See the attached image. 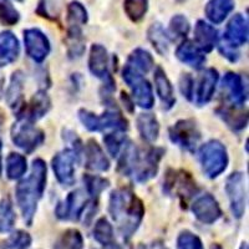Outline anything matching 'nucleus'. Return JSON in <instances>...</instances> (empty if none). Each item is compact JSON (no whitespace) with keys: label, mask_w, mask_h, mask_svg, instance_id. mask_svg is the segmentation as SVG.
<instances>
[{"label":"nucleus","mask_w":249,"mask_h":249,"mask_svg":"<svg viewBox=\"0 0 249 249\" xmlns=\"http://www.w3.org/2000/svg\"><path fill=\"white\" fill-rule=\"evenodd\" d=\"M108 213L117 224L122 237L128 239L135 234L143 219L144 206L131 188L120 187L111 192Z\"/></svg>","instance_id":"1"},{"label":"nucleus","mask_w":249,"mask_h":249,"mask_svg":"<svg viewBox=\"0 0 249 249\" xmlns=\"http://www.w3.org/2000/svg\"><path fill=\"white\" fill-rule=\"evenodd\" d=\"M48 179L46 163L41 159H36L31 164V172L28 177L17 184L15 197L20 212L28 226H31L39 201L43 198Z\"/></svg>","instance_id":"2"},{"label":"nucleus","mask_w":249,"mask_h":249,"mask_svg":"<svg viewBox=\"0 0 249 249\" xmlns=\"http://www.w3.org/2000/svg\"><path fill=\"white\" fill-rule=\"evenodd\" d=\"M79 120L84 124L86 130L91 132H99V131L112 128L119 132H124L128 128V121L124 117L121 111L117 106H108L102 115H96L91 111L81 108L79 111Z\"/></svg>","instance_id":"3"},{"label":"nucleus","mask_w":249,"mask_h":249,"mask_svg":"<svg viewBox=\"0 0 249 249\" xmlns=\"http://www.w3.org/2000/svg\"><path fill=\"white\" fill-rule=\"evenodd\" d=\"M228 161V153L224 144L217 140L208 141L199 150L202 171L211 179L217 178L218 176H221L226 171Z\"/></svg>","instance_id":"4"},{"label":"nucleus","mask_w":249,"mask_h":249,"mask_svg":"<svg viewBox=\"0 0 249 249\" xmlns=\"http://www.w3.org/2000/svg\"><path fill=\"white\" fill-rule=\"evenodd\" d=\"M122 79L132 91L133 102H136V105L146 110L153 107L155 96H153L152 86L142 76L141 72L131 68L130 65H126L122 70Z\"/></svg>","instance_id":"5"},{"label":"nucleus","mask_w":249,"mask_h":249,"mask_svg":"<svg viewBox=\"0 0 249 249\" xmlns=\"http://www.w3.org/2000/svg\"><path fill=\"white\" fill-rule=\"evenodd\" d=\"M12 140L17 147L26 153L34 152L45 141V133L43 130L35 127L33 122L18 119L12 127Z\"/></svg>","instance_id":"6"},{"label":"nucleus","mask_w":249,"mask_h":249,"mask_svg":"<svg viewBox=\"0 0 249 249\" xmlns=\"http://www.w3.org/2000/svg\"><path fill=\"white\" fill-rule=\"evenodd\" d=\"M168 136L173 143L188 152H195L202 137L197 122L191 119L176 122L168 130Z\"/></svg>","instance_id":"7"},{"label":"nucleus","mask_w":249,"mask_h":249,"mask_svg":"<svg viewBox=\"0 0 249 249\" xmlns=\"http://www.w3.org/2000/svg\"><path fill=\"white\" fill-rule=\"evenodd\" d=\"M79 162L80 153L71 148L62 150L53 157L51 167L55 177L62 187H71L75 183V171Z\"/></svg>","instance_id":"8"},{"label":"nucleus","mask_w":249,"mask_h":249,"mask_svg":"<svg viewBox=\"0 0 249 249\" xmlns=\"http://www.w3.org/2000/svg\"><path fill=\"white\" fill-rule=\"evenodd\" d=\"M164 155V150L161 147H151L144 152L139 151L132 176L139 183H144L153 178L159 172L160 162Z\"/></svg>","instance_id":"9"},{"label":"nucleus","mask_w":249,"mask_h":249,"mask_svg":"<svg viewBox=\"0 0 249 249\" xmlns=\"http://www.w3.org/2000/svg\"><path fill=\"white\" fill-rule=\"evenodd\" d=\"M90 197L82 190H75L55 208V214L61 221H79L88 208Z\"/></svg>","instance_id":"10"},{"label":"nucleus","mask_w":249,"mask_h":249,"mask_svg":"<svg viewBox=\"0 0 249 249\" xmlns=\"http://www.w3.org/2000/svg\"><path fill=\"white\" fill-rule=\"evenodd\" d=\"M226 192L231 204V211L235 218L243 217L247 206L246 177L242 172L228 176L226 181Z\"/></svg>","instance_id":"11"},{"label":"nucleus","mask_w":249,"mask_h":249,"mask_svg":"<svg viewBox=\"0 0 249 249\" xmlns=\"http://www.w3.org/2000/svg\"><path fill=\"white\" fill-rule=\"evenodd\" d=\"M163 190L166 191V193L176 192V195L178 196L182 201L186 202L197 193L198 188H197L196 181L188 172L170 170L166 175Z\"/></svg>","instance_id":"12"},{"label":"nucleus","mask_w":249,"mask_h":249,"mask_svg":"<svg viewBox=\"0 0 249 249\" xmlns=\"http://www.w3.org/2000/svg\"><path fill=\"white\" fill-rule=\"evenodd\" d=\"M24 43H25L26 54L35 62H43L50 54L51 46L48 36L43 31L36 28L24 30Z\"/></svg>","instance_id":"13"},{"label":"nucleus","mask_w":249,"mask_h":249,"mask_svg":"<svg viewBox=\"0 0 249 249\" xmlns=\"http://www.w3.org/2000/svg\"><path fill=\"white\" fill-rule=\"evenodd\" d=\"M50 107L51 101L48 93L45 91H37L28 104H23V106L18 110V119L26 120L34 124L37 120L43 119Z\"/></svg>","instance_id":"14"},{"label":"nucleus","mask_w":249,"mask_h":249,"mask_svg":"<svg viewBox=\"0 0 249 249\" xmlns=\"http://www.w3.org/2000/svg\"><path fill=\"white\" fill-rule=\"evenodd\" d=\"M248 43V20L242 14L233 15L227 24L223 41L221 44L237 49Z\"/></svg>","instance_id":"15"},{"label":"nucleus","mask_w":249,"mask_h":249,"mask_svg":"<svg viewBox=\"0 0 249 249\" xmlns=\"http://www.w3.org/2000/svg\"><path fill=\"white\" fill-rule=\"evenodd\" d=\"M195 217L203 224H213L222 217V210L217 199L210 193L201 196L191 207Z\"/></svg>","instance_id":"16"},{"label":"nucleus","mask_w":249,"mask_h":249,"mask_svg":"<svg viewBox=\"0 0 249 249\" xmlns=\"http://www.w3.org/2000/svg\"><path fill=\"white\" fill-rule=\"evenodd\" d=\"M84 152L86 168L96 172H106L110 170V161L107 156L95 140H89L88 143L84 146Z\"/></svg>","instance_id":"17"},{"label":"nucleus","mask_w":249,"mask_h":249,"mask_svg":"<svg viewBox=\"0 0 249 249\" xmlns=\"http://www.w3.org/2000/svg\"><path fill=\"white\" fill-rule=\"evenodd\" d=\"M218 79H219V75H218V71L215 69L210 68L204 71L203 75L199 79L197 92H196V104L197 105L206 106L212 100Z\"/></svg>","instance_id":"18"},{"label":"nucleus","mask_w":249,"mask_h":249,"mask_svg":"<svg viewBox=\"0 0 249 249\" xmlns=\"http://www.w3.org/2000/svg\"><path fill=\"white\" fill-rule=\"evenodd\" d=\"M218 43V31L214 26L198 20L195 26V44L202 53H211Z\"/></svg>","instance_id":"19"},{"label":"nucleus","mask_w":249,"mask_h":249,"mask_svg":"<svg viewBox=\"0 0 249 249\" xmlns=\"http://www.w3.org/2000/svg\"><path fill=\"white\" fill-rule=\"evenodd\" d=\"M108 65H110V59H108L105 46L93 44L90 49V55H89V69L91 74L100 79H105L110 75Z\"/></svg>","instance_id":"20"},{"label":"nucleus","mask_w":249,"mask_h":249,"mask_svg":"<svg viewBox=\"0 0 249 249\" xmlns=\"http://www.w3.org/2000/svg\"><path fill=\"white\" fill-rule=\"evenodd\" d=\"M153 80H155V88L156 92L159 95L160 100H161L163 108L170 110L175 106L176 97H175V90L168 80L167 75L163 71L162 68H157L155 70V75H153Z\"/></svg>","instance_id":"21"},{"label":"nucleus","mask_w":249,"mask_h":249,"mask_svg":"<svg viewBox=\"0 0 249 249\" xmlns=\"http://www.w3.org/2000/svg\"><path fill=\"white\" fill-rule=\"evenodd\" d=\"M176 56L181 62L186 64V65L191 66L192 69L199 70L203 68L204 62H206V56L204 53H202L195 43L186 40L176 50Z\"/></svg>","instance_id":"22"},{"label":"nucleus","mask_w":249,"mask_h":249,"mask_svg":"<svg viewBox=\"0 0 249 249\" xmlns=\"http://www.w3.org/2000/svg\"><path fill=\"white\" fill-rule=\"evenodd\" d=\"M222 88L227 91L228 97L234 106H242L247 100V89L243 80L238 74L227 72L222 80Z\"/></svg>","instance_id":"23"},{"label":"nucleus","mask_w":249,"mask_h":249,"mask_svg":"<svg viewBox=\"0 0 249 249\" xmlns=\"http://www.w3.org/2000/svg\"><path fill=\"white\" fill-rule=\"evenodd\" d=\"M20 45L17 36L10 31L0 33V66L10 65L19 57Z\"/></svg>","instance_id":"24"},{"label":"nucleus","mask_w":249,"mask_h":249,"mask_svg":"<svg viewBox=\"0 0 249 249\" xmlns=\"http://www.w3.org/2000/svg\"><path fill=\"white\" fill-rule=\"evenodd\" d=\"M234 0H210L204 8V13L212 24H222L234 10Z\"/></svg>","instance_id":"25"},{"label":"nucleus","mask_w":249,"mask_h":249,"mask_svg":"<svg viewBox=\"0 0 249 249\" xmlns=\"http://www.w3.org/2000/svg\"><path fill=\"white\" fill-rule=\"evenodd\" d=\"M136 124L142 140L150 143L157 141L160 135V124L153 113H141L137 117Z\"/></svg>","instance_id":"26"},{"label":"nucleus","mask_w":249,"mask_h":249,"mask_svg":"<svg viewBox=\"0 0 249 249\" xmlns=\"http://www.w3.org/2000/svg\"><path fill=\"white\" fill-rule=\"evenodd\" d=\"M215 112L223 120L224 124L233 131H242L247 127V124H248L247 111L232 107H219Z\"/></svg>","instance_id":"27"},{"label":"nucleus","mask_w":249,"mask_h":249,"mask_svg":"<svg viewBox=\"0 0 249 249\" xmlns=\"http://www.w3.org/2000/svg\"><path fill=\"white\" fill-rule=\"evenodd\" d=\"M23 90H24V75L21 71H15L13 74L10 85L6 91V102L14 110H19L23 106Z\"/></svg>","instance_id":"28"},{"label":"nucleus","mask_w":249,"mask_h":249,"mask_svg":"<svg viewBox=\"0 0 249 249\" xmlns=\"http://www.w3.org/2000/svg\"><path fill=\"white\" fill-rule=\"evenodd\" d=\"M150 43L160 55H166L170 49V37L160 23H155L150 26L147 31Z\"/></svg>","instance_id":"29"},{"label":"nucleus","mask_w":249,"mask_h":249,"mask_svg":"<svg viewBox=\"0 0 249 249\" xmlns=\"http://www.w3.org/2000/svg\"><path fill=\"white\" fill-rule=\"evenodd\" d=\"M127 65H130L131 68H133L139 72L147 74L155 66V60H153L152 55L147 50L139 48L135 49L130 54L127 60Z\"/></svg>","instance_id":"30"},{"label":"nucleus","mask_w":249,"mask_h":249,"mask_svg":"<svg viewBox=\"0 0 249 249\" xmlns=\"http://www.w3.org/2000/svg\"><path fill=\"white\" fill-rule=\"evenodd\" d=\"M28 171L26 159L20 153H10L6 157V176L9 179H19Z\"/></svg>","instance_id":"31"},{"label":"nucleus","mask_w":249,"mask_h":249,"mask_svg":"<svg viewBox=\"0 0 249 249\" xmlns=\"http://www.w3.org/2000/svg\"><path fill=\"white\" fill-rule=\"evenodd\" d=\"M89 20L88 10L79 1H72L68 6V15H66V23L68 28H80L85 25Z\"/></svg>","instance_id":"32"},{"label":"nucleus","mask_w":249,"mask_h":249,"mask_svg":"<svg viewBox=\"0 0 249 249\" xmlns=\"http://www.w3.org/2000/svg\"><path fill=\"white\" fill-rule=\"evenodd\" d=\"M93 238L95 241L105 247L112 246L115 238H113V228L110 222L105 217L100 218L93 227Z\"/></svg>","instance_id":"33"},{"label":"nucleus","mask_w":249,"mask_h":249,"mask_svg":"<svg viewBox=\"0 0 249 249\" xmlns=\"http://www.w3.org/2000/svg\"><path fill=\"white\" fill-rule=\"evenodd\" d=\"M82 179H84V183H85L86 193H88V196L92 201L99 198L100 195L110 186L108 179L96 175H84Z\"/></svg>","instance_id":"34"},{"label":"nucleus","mask_w":249,"mask_h":249,"mask_svg":"<svg viewBox=\"0 0 249 249\" xmlns=\"http://www.w3.org/2000/svg\"><path fill=\"white\" fill-rule=\"evenodd\" d=\"M68 54L70 57H80L85 51V41L80 28H68Z\"/></svg>","instance_id":"35"},{"label":"nucleus","mask_w":249,"mask_h":249,"mask_svg":"<svg viewBox=\"0 0 249 249\" xmlns=\"http://www.w3.org/2000/svg\"><path fill=\"white\" fill-rule=\"evenodd\" d=\"M84 238L77 230H68L55 242L54 249H82Z\"/></svg>","instance_id":"36"},{"label":"nucleus","mask_w":249,"mask_h":249,"mask_svg":"<svg viewBox=\"0 0 249 249\" xmlns=\"http://www.w3.org/2000/svg\"><path fill=\"white\" fill-rule=\"evenodd\" d=\"M191 29V24L184 15L177 14L171 19L170 25H168L167 35L172 40L184 39L188 35Z\"/></svg>","instance_id":"37"},{"label":"nucleus","mask_w":249,"mask_h":249,"mask_svg":"<svg viewBox=\"0 0 249 249\" xmlns=\"http://www.w3.org/2000/svg\"><path fill=\"white\" fill-rule=\"evenodd\" d=\"M124 10L128 19L139 23L147 14L148 0H124Z\"/></svg>","instance_id":"38"},{"label":"nucleus","mask_w":249,"mask_h":249,"mask_svg":"<svg viewBox=\"0 0 249 249\" xmlns=\"http://www.w3.org/2000/svg\"><path fill=\"white\" fill-rule=\"evenodd\" d=\"M15 221H17V217H15L10 199H1L0 201V233L10 232L14 227Z\"/></svg>","instance_id":"39"},{"label":"nucleus","mask_w":249,"mask_h":249,"mask_svg":"<svg viewBox=\"0 0 249 249\" xmlns=\"http://www.w3.org/2000/svg\"><path fill=\"white\" fill-rule=\"evenodd\" d=\"M31 244V237L24 231H17L3 242L1 249H28Z\"/></svg>","instance_id":"40"},{"label":"nucleus","mask_w":249,"mask_h":249,"mask_svg":"<svg viewBox=\"0 0 249 249\" xmlns=\"http://www.w3.org/2000/svg\"><path fill=\"white\" fill-rule=\"evenodd\" d=\"M104 143L107 148V152L112 157H117L126 143V136L124 132H119V131L115 133H107L104 136Z\"/></svg>","instance_id":"41"},{"label":"nucleus","mask_w":249,"mask_h":249,"mask_svg":"<svg viewBox=\"0 0 249 249\" xmlns=\"http://www.w3.org/2000/svg\"><path fill=\"white\" fill-rule=\"evenodd\" d=\"M20 20V14L10 0H0V21L4 25H15Z\"/></svg>","instance_id":"42"},{"label":"nucleus","mask_w":249,"mask_h":249,"mask_svg":"<svg viewBox=\"0 0 249 249\" xmlns=\"http://www.w3.org/2000/svg\"><path fill=\"white\" fill-rule=\"evenodd\" d=\"M177 248L178 249H204L203 243L190 231H183L177 238Z\"/></svg>","instance_id":"43"},{"label":"nucleus","mask_w":249,"mask_h":249,"mask_svg":"<svg viewBox=\"0 0 249 249\" xmlns=\"http://www.w3.org/2000/svg\"><path fill=\"white\" fill-rule=\"evenodd\" d=\"M179 89L181 92L187 100L192 101L193 100V91H195V81L190 74H183L179 79Z\"/></svg>","instance_id":"44"},{"label":"nucleus","mask_w":249,"mask_h":249,"mask_svg":"<svg viewBox=\"0 0 249 249\" xmlns=\"http://www.w3.org/2000/svg\"><path fill=\"white\" fill-rule=\"evenodd\" d=\"M219 51H221V54L223 55L226 59L230 60L231 62H235L239 59V53L237 51V49H232L230 48V46H226L223 45V44H221V45H219Z\"/></svg>","instance_id":"45"},{"label":"nucleus","mask_w":249,"mask_h":249,"mask_svg":"<svg viewBox=\"0 0 249 249\" xmlns=\"http://www.w3.org/2000/svg\"><path fill=\"white\" fill-rule=\"evenodd\" d=\"M121 100L122 102H124V106L126 108H127L130 112H133V107H135V102L132 101V100L128 97L127 93H124V92H121Z\"/></svg>","instance_id":"46"},{"label":"nucleus","mask_w":249,"mask_h":249,"mask_svg":"<svg viewBox=\"0 0 249 249\" xmlns=\"http://www.w3.org/2000/svg\"><path fill=\"white\" fill-rule=\"evenodd\" d=\"M1 148H3V142H1V137H0V175H1Z\"/></svg>","instance_id":"47"},{"label":"nucleus","mask_w":249,"mask_h":249,"mask_svg":"<svg viewBox=\"0 0 249 249\" xmlns=\"http://www.w3.org/2000/svg\"><path fill=\"white\" fill-rule=\"evenodd\" d=\"M239 249H248V244H247V243H242L241 248H239Z\"/></svg>","instance_id":"48"},{"label":"nucleus","mask_w":249,"mask_h":249,"mask_svg":"<svg viewBox=\"0 0 249 249\" xmlns=\"http://www.w3.org/2000/svg\"><path fill=\"white\" fill-rule=\"evenodd\" d=\"M4 120V117H3V113H1V111H0V122L3 121Z\"/></svg>","instance_id":"49"},{"label":"nucleus","mask_w":249,"mask_h":249,"mask_svg":"<svg viewBox=\"0 0 249 249\" xmlns=\"http://www.w3.org/2000/svg\"><path fill=\"white\" fill-rule=\"evenodd\" d=\"M176 1H178V3H184V1H187V0H176Z\"/></svg>","instance_id":"50"},{"label":"nucleus","mask_w":249,"mask_h":249,"mask_svg":"<svg viewBox=\"0 0 249 249\" xmlns=\"http://www.w3.org/2000/svg\"><path fill=\"white\" fill-rule=\"evenodd\" d=\"M160 249H167V248H163V247H161V248H160Z\"/></svg>","instance_id":"51"},{"label":"nucleus","mask_w":249,"mask_h":249,"mask_svg":"<svg viewBox=\"0 0 249 249\" xmlns=\"http://www.w3.org/2000/svg\"><path fill=\"white\" fill-rule=\"evenodd\" d=\"M17 1H24V0H17Z\"/></svg>","instance_id":"52"}]
</instances>
